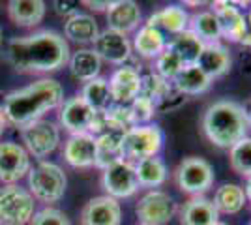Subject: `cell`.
<instances>
[{
    "label": "cell",
    "instance_id": "obj_1",
    "mask_svg": "<svg viewBox=\"0 0 251 225\" xmlns=\"http://www.w3.org/2000/svg\"><path fill=\"white\" fill-rule=\"evenodd\" d=\"M6 58L17 72H56L70 62V47L60 34L43 30L25 38H13L6 47Z\"/></svg>",
    "mask_w": 251,
    "mask_h": 225
},
{
    "label": "cell",
    "instance_id": "obj_2",
    "mask_svg": "<svg viewBox=\"0 0 251 225\" xmlns=\"http://www.w3.org/2000/svg\"><path fill=\"white\" fill-rule=\"evenodd\" d=\"M64 101V88L54 79H40L4 98L2 117L15 128H26Z\"/></svg>",
    "mask_w": 251,
    "mask_h": 225
},
{
    "label": "cell",
    "instance_id": "obj_3",
    "mask_svg": "<svg viewBox=\"0 0 251 225\" xmlns=\"http://www.w3.org/2000/svg\"><path fill=\"white\" fill-rule=\"evenodd\" d=\"M250 126L248 111L232 100L214 101L202 115V131L206 139L220 149H232L236 143L248 137Z\"/></svg>",
    "mask_w": 251,
    "mask_h": 225
},
{
    "label": "cell",
    "instance_id": "obj_4",
    "mask_svg": "<svg viewBox=\"0 0 251 225\" xmlns=\"http://www.w3.org/2000/svg\"><path fill=\"white\" fill-rule=\"evenodd\" d=\"M163 147V131L154 124L133 126L122 135V160L137 163L154 158Z\"/></svg>",
    "mask_w": 251,
    "mask_h": 225
},
{
    "label": "cell",
    "instance_id": "obj_5",
    "mask_svg": "<svg viewBox=\"0 0 251 225\" xmlns=\"http://www.w3.org/2000/svg\"><path fill=\"white\" fill-rule=\"evenodd\" d=\"M66 184H68L66 175L54 163L42 161L28 171V188L32 195L42 203L60 201L66 192Z\"/></svg>",
    "mask_w": 251,
    "mask_h": 225
},
{
    "label": "cell",
    "instance_id": "obj_6",
    "mask_svg": "<svg viewBox=\"0 0 251 225\" xmlns=\"http://www.w3.org/2000/svg\"><path fill=\"white\" fill-rule=\"evenodd\" d=\"M175 180L180 192L188 193L191 197H202V193L208 192L214 184V171L206 160L189 156L178 163Z\"/></svg>",
    "mask_w": 251,
    "mask_h": 225
},
{
    "label": "cell",
    "instance_id": "obj_7",
    "mask_svg": "<svg viewBox=\"0 0 251 225\" xmlns=\"http://www.w3.org/2000/svg\"><path fill=\"white\" fill-rule=\"evenodd\" d=\"M34 216V197L21 186L0 188V225H25Z\"/></svg>",
    "mask_w": 251,
    "mask_h": 225
},
{
    "label": "cell",
    "instance_id": "obj_8",
    "mask_svg": "<svg viewBox=\"0 0 251 225\" xmlns=\"http://www.w3.org/2000/svg\"><path fill=\"white\" fill-rule=\"evenodd\" d=\"M176 212V204L165 192H148L135 206L141 225H167Z\"/></svg>",
    "mask_w": 251,
    "mask_h": 225
},
{
    "label": "cell",
    "instance_id": "obj_9",
    "mask_svg": "<svg viewBox=\"0 0 251 225\" xmlns=\"http://www.w3.org/2000/svg\"><path fill=\"white\" fill-rule=\"evenodd\" d=\"M101 186L107 192V195L113 199H124V197L133 195L139 190L135 165L124 160L113 163L111 167L103 169Z\"/></svg>",
    "mask_w": 251,
    "mask_h": 225
},
{
    "label": "cell",
    "instance_id": "obj_10",
    "mask_svg": "<svg viewBox=\"0 0 251 225\" xmlns=\"http://www.w3.org/2000/svg\"><path fill=\"white\" fill-rule=\"evenodd\" d=\"M23 143L26 150L30 152L34 158H45L49 156L52 150L56 149L60 133L56 124H52L49 120H36L28 124L26 128L21 129Z\"/></svg>",
    "mask_w": 251,
    "mask_h": 225
},
{
    "label": "cell",
    "instance_id": "obj_11",
    "mask_svg": "<svg viewBox=\"0 0 251 225\" xmlns=\"http://www.w3.org/2000/svg\"><path fill=\"white\" fill-rule=\"evenodd\" d=\"M96 113L98 111L90 107L83 98L75 96L64 101L58 117H60V124L64 126V129H68L72 135H79V133H90Z\"/></svg>",
    "mask_w": 251,
    "mask_h": 225
},
{
    "label": "cell",
    "instance_id": "obj_12",
    "mask_svg": "<svg viewBox=\"0 0 251 225\" xmlns=\"http://www.w3.org/2000/svg\"><path fill=\"white\" fill-rule=\"evenodd\" d=\"M30 171L28 152L17 143H0V180L2 182H17Z\"/></svg>",
    "mask_w": 251,
    "mask_h": 225
},
{
    "label": "cell",
    "instance_id": "obj_13",
    "mask_svg": "<svg viewBox=\"0 0 251 225\" xmlns=\"http://www.w3.org/2000/svg\"><path fill=\"white\" fill-rule=\"evenodd\" d=\"M143 77L131 66H122L111 75L109 88H111V100L120 107H127L139 94H141Z\"/></svg>",
    "mask_w": 251,
    "mask_h": 225
},
{
    "label": "cell",
    "instance_id": "obj_14",
    "mask_svg": "<svg viewBox=\"0 0 251 225\" xmlns=\"http://www.w3.org/2000/svg\"><path fill=\"white\" fill-rule=\"evenodd\" d=\"M122 208L116 199L100 195L84 204L81 212V225H120Z\"/></svg>",
    "mask_w": 251,
    "mask_h": 225
},
{
    "label": "cell",
    "instance_id": "obj_15",
    "mask_svg": "<svg viewBox=\"0 0 251 225\" xmlns=\"http://www.w3.org/2000/svg\"><path fill=\"white\" fill-rule=\"evenodd\" d=\"M94 53L111 64H124L129 58L131 45L124 34H118L115 30H103L98 34L94 42Z\"/></svg>",
    "mask_w": 251,
    "mask_h": 225
},
{
    "label": "cell",
    "instance_id": "obj_16",
    "mask_svg": "<svg viewBox=\"0 0 251 225\" xmlns=\"http://www.w3.org/2000/svg\"><path fill=\"white\" fill-rule=\"evenodd\" d=\"M141 21V10L139 4L133 0H116L111 2L107 10V23L109 30H115L118 34H127L135 30Z\"/></svg>",
    "mask_w": 251,
    "mask_h": 225
},
{
    "label": "cell",
    "instance_id": "obj_17",
    "mask_svg": "<svg viewBox=\"0 0 251 225\" xmlns=\"http://www.w3.org/2000/svg\"><path fill=\"white\" fill-rule=\"evenodd\" d=\"M214 15L218 17L221 28V36L230 42H242L246 30H248V19L229 2H216L214 4Z\"/></svg>",
    "mask_w": 251,
    "mask_h": 225
},
{
    "label": "cell",
    "instance_id": "obj_18",
    "mask_svg": "<svg viewBox=\"0 0 251 225\" xmlns=\"http://www.w3.org/2000/svg\"><path fill=\"white\" fill-rule=\"evenodd\" d=\"M64 158L72 167H90L96 163V137L90 133L72 135L64 145Z\"/></svg>",
    "mask_w": 251,
    "mask_h": 225
},
{
    "label": "cell",
    "instance_id": "obj_19",
    "mask_svg": "<svg viewBox=\"0 0 251 225\" xmlns=\"http://www.w3.org/2000/svg\"><path fill=\"white\" fill-rule=\"evenodd\" d=\"M182 225H216L220 222V212L212 201L204 197H193L178 210Z\"/></svg>",
    "mask_w": 251,
    "mask_h": 225
},
{
    "label": "cell",
    "instance_id": "obj_20",
    "mask_svg": "<svg viewBox=\"0 0 251 225\" xmlns=\"http://www.w3.org/2000/svg\"><path fill=\"white\" fill-rule=\"evenodd\" d=\"M195 66L208 79L214 81V79L225 75L230 70V54L220 43H208V45H204V49H202Z\"/></svg>",
    "mask_w": 251,
    "mask_h": 225
},
{
    "label": "cell",
    "instance_id": "obj_21",
    "mask_svg": "<svg viewBox=\"0 0 251 225\" xmlns=\"http://www.w3.org/2000/svg\"><path fill=\"white\" fill-rule=\"evenodd\" d=\"M148 26H154L159 32H169V34H178L186 32L189 25V15L186 13L184 8L180 6H167L163 10L156 11L147 23Z\"/></svg>",
    "mask_w": 251,
    "mask_h": 225
},
{
    "label": "cell",
    "instance_id": "obj_22",
    "mask_svg": "<svg viewBox=\"0 0 251 225\" xmlns=\"http://www.w3.org/2000/svg\"><path fill=\"white\" fill-rule=\"evenodd\" d=\"M8 13L17 26H36L45 15V4L42 0H11Z\"/></svg>",
    "mask_w": 251,
    "mask_h": 225
},
{
    "label": "cell",
    "instance_id": "obj_23",
    "mask_svg": "<svg viewBox=\"0 0 251 225\" xmlns=\"http://www.w3.org/2000/svg\"><path fill=\"white\" fill-rule=\"evenodd\" d=\"M175 88L180 94H188V96H197L206 92L212 85V79H208L206 75L201 72L197 66H184L178 75L173 79Z\"/></svg>",
    "mask_w": 251,
    "mask_h": 225
},
{
    "label": "cell",
    "instance_id": "obj_24",
    "mask_svg": "<svg viewBox=\"0 0 251 225\" xmlns=\"http://www.w3.org/2000/svg\"><path fill=\"white\" fill-rule=\"evenodd\" d=\"M64 34L72 42L94 43L98 34H100V28H98V23L94 21V17H90L86 13H74L64 25Z\"/></svg>",
    "mask_w": 251,
    "mask_h": 225
},
{
    "label": "cell",
    "instance_id": "obj_25",
    "mask_svg": "<svg viewBox=\"0 0 251 225\" xmlns=\"http://www.w3.org/2000/svg\"><path fill=\"white\" fill-rule=\"evenodd\" d=\"M122 135L124 133H103L96 137V167L107 169L122 161Z\"/></svg>",
    "mask_w": 251,
    "mask_h": 225
},
{
    "label": "cell",
    "instance_id": "obj_26",
    "mask_svg": "<svg viewBox=\"0 0 251 225\" xmlns=\"http://www.w3.org/2000/svg\"><path fill=\"white\" fill-rule=\"evenodd\" d=\"M167 47L176 54V58L182 62V66H193L199 60L201 53L204 49V43L201 42L193 32L186 30V32L178 34Z\"/></svg>",
    "mask_w": 251,
    "mask_h": 225
},
{
    "label": "cell",
    "instance_id": "obj_27",
    "mask_svg": "<svg viewBox=\"0 0 251 225\" xmlns=\"http://www.w3.org/2000/svg\"><path fill=\"white\" fill-rule=\"evenodd\" d=\"M214 206L220 214H238L246 204V193L238 184H221L214 195Z\"/></svg>",
    "mask_w": 251,
    "mask_h": 225
},
{
    "label": "cell",
    "instance_id": "obj_28",
    "mask_svg": "<svg viewBox=\"0 0 251 225\" xmlns=\"http://www.w3.org/2000/svg\"><path fill=\"white\" fill-rule=\"evenodd\" d=\"M135 175L139 186L145 188H157L167 180V167L161 158H147L135 163Z\"/></svg>",
    "mask_w": 251,
    "mask_h": 225
},
{
    "label": "cell",
    "instance_id": "obj_29",
    "mask_svg": "<svg viewBox=\"0 0 251 225\" xmlns=\"http://www.w3.org/2000/svg\"><path fill=\"white\" fill-rule=\"evenodd\" d=\"M189 32H193L204 45L208 43H218L221 38V28L218 17L214 11H199L193 17H189Z\"/></svg>",
    "mask_w": 251,
    "mask_h": 225
},
{
    "label": "cell",
    "instance_id": "obj_30",
    "mask_svg": "<svg viewBox=\"0 0 251 225\" xmlns=\"http://www.w3.org/2000/svg\"><path fill=\"white\" fill-rule=\"evenodd\" d=\"M70 70L74 77H77L79 81H92L98 77L100 70H101V58L92 51V49H81L74 53V56L70 58Z\"/></svg>",
    "mask_w": 251,
    "mask_h": 225
},
{
    "label": "cell",
    "instance_id": "obj_31",
    "mask_svg": "<svg viewBox=\"0 0 251 225\" xmlns=\"http://www.w3.org/2000/svg\"><path fill=\"white\" fill-rule=\"evenodd\" d=\"M135 51L145 58H157L159 54L163 53V49L167 47L165 45V36L159 32L154 26H148L145 25L135 36V42H133Z\"/></svg>",
    "mask_w": 251,
    "mask_h": 225
},
{
    "label": "cell",
    "instance_id": "obj_32",
    "mask_svg": "<svg viewBox=\"0 0 251 225\" xmlns=\"http://www.w3.org/2000/svg\"><path fill=\"white\" fill-rule=\"evenodd\" d=\"M81 98L84 101L94 109V111H105L109 107V103L113 101L111 100V88H109V81L101 79V77H96L92 81H88L83 86V92Z\"/></svg>",
    "mask_w": 251,
    "mask_h": 225
},
{
    "label": "cell",
    "instance_id": "obj_33",
    "mask_svg": "<svg viewBox=\"0 0 251 225\" xmlns=\"http://www.w3.org/2000/svg\"><path fill=\"white\" fill-rule=\"evenodd\" d=\"M229 161L232 171L251 178V137H244L240 143L229 149Z\"/></svg>",
    "mask_w": 251,
    "mask_h": 225
},
{
    "label": "cell",
    "instance_id": "obj_34",
    "mask_svg": "<svg viewBox=\"0 0 251 225\" xmlns=\"http://www.w3.org/2000/svg\"><path fill=\"white\" fill-rule=\"evenodd\" d=\"M182 68H184V66H182V62L178 60L176 54L173 53L169 47H165V49H163V53L156 58L157 77H159V79H163V81H169V79L173 81Z\"/></svg>",
    "mask_w": 251,
    "mask_h": 225
},
{
    "label": "cell",
    "instance_id": "obj_35",
    "mask_svg": "<svg viewBox=\"0 0 251 225\" xmlns=\"http://www.w3.org/2000/svg\"><path fill=\"white\" fill-rule=\"evenodd\" d=\"M127 111H129V118L133 122V126H145L148 120L152 118L154 111H156V105L143 96H137L129 105H127Z\"/></svg>",
    "mask_w": 251,
    "mask_h": 225
},
{
    "label": "cell",
    "instance_id": "obj_36",
    "mask_svg": "<svg viewBox=\"0 0 251 225\" xmlns=\"http://www.w3.org/2000/svg\"><path fill=\"white\" fill-rule=\"evenodd\" d=\"M30 225H72L68 216L58 208H43L38 214L32 216Z\"/></svg>",
    "mask_w": 251,
    "mask_h": 225
},
{
    "label": "cell",
    "instance_id": "obj_37",
    "mask_svg": "<svg viewBox=\"0 0 251 225\" xmlns=\"http://www.w3.org/2000/svg\"><path fill=\"white\" fill-rule=\"evenodd\" d=\"M79 6V2H62V0H56L54 2V10L58 11L60 15H70L75 13V8Z\"/></svg>",
    "mask_w": 251,
    "mask_h": 225
},
{
    "label": "cell",
    "instance_id": "obj_38",
    "mask_svg": "<svg viewBox=\"0 0 251 225\" xmlns=\"http://www.w3.org/2000/svg\"><path fill=\"white\" fill-rule=\"evenodd\" d=\"M84 6H88L92 11H103V10H109V6H111V2H94V0H84L83 2Z\"/></svg>",
    "mask_w": 251,
    "mask_h": 225
},
{
    "label": "cell",
    "instance_id": "obj_39",
    "mask_svg": "<svg viewBox=\"0 0 251 225\" xmlns=\"http://www.w3.org/2000/svg\"><path fill=\"white\" fill-rule=\"evenodd\" d=\"M244 193H246V201H251V178H248V186H246Z\"/></svg>",
    "mask_w": 251,
    "mask_h": 225
},
{
    "label": "cell",
    "instance_id": "obj_40",
    "mask_svg": "<svg viewBox=\"0 0 251 225\" xmlns=\"http://www.w3.org/2000/svg\"><path fill=\"white\" fill-rule=\"evenodd\" d=\"M4 129H6V120L2 117V113H0V135L4 133Z\"/></svg>",
    "mask_w": 251,
    "mask_h": 225
},
{
    "label": "cell",
    "instance_id": "obj_41",
    "mask_svg": "<svg viewBox=\"0 0 251 225\" xmlns=\"http://www.w3.org/2000/svg\"><path fill=\"white\" fill-rule=\"evenodd\" d=\"M216 225H229V224H223V222H218Z\"/></svg>",
    "mask_w": 251,
    "mask_h": 225
},
{
    "label": "cell",
    "instance_id": "obj_42",
    "mask_svg": "<svg viewBox=\"0 0 251 225\" xmlns=\"http://www.w3.org/2000/svg\"><path fill=\"white\" fill-rule=\"evenodd\" d=\"M248 115H250V120H251V105H250V111H248Z\"/></svg>",
    "mask_w": 251,
    "mask_h": 225
},
{
    "label": "cell",
    "instance_id": "obj_43",
    "mask_svg": "<svg viewBox=\"0 0 251 225\" xmlns=\"http://www.w3.org/2000/svg\"><path fill=\"white\" fill-rule=\"evenodd\" d=\"M0 43H2V28H0Z\"/></svg>",
    "mask_w": 251,
    "mask_h": 225
},
{
    "label": "cell",
    "instance_id": "obj_44",
    "mask_svg": "<svg viewBox=\"0 0 251 225\" xmlns=\"http://www.w3.org/2000/svg\"><path fill=\"white\" fill-rule=\"evenodd\" d=\"M248 25H250V26H251V11H250V23H248Z\"/></svg>",
    "mask_w": 251,
    "mask_h": 225
}]
</instances>
